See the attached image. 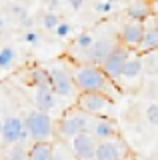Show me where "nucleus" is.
<instances>
[{"instance_id":"f257e3e1","label":"nucleus","mask_w":158,"mask_h":160,"mask_svg":"<svg viewBox=\"0 0 158 160\" xmlns=\"http://www.w3.org/2000/svg\"><path fill=\"white\" fill-rule=\"evenodd\" d=\"M72 80L78 92H100L110 98H118L122 90L98 64L90 62H76L72 68Z\"/></svg>"},{"instance_id":"f03ea898","label":"nucleus","mask_w":158,"mask_h":160,"mask_svg":"<svg viewBox=\"0 0 158 160\" xmlns=\"http://www.w3.org/2000/svg\"><path fill=\"white\" fill-rule=\"evenodd\" d=\"M24 126L28 128L30 134V142H52L56 140V132H54V120L50 112L34 108L24 116Z\"/></svg>"},{"instance_id":"7ed1b4c3","label":"nucleus","mask_w":158,"mask_h":160,"mask_svg":"<svg viewBox=\"0 0 158 160\" xmlns=\"http://www.w3.org/2000/svg\"><path fill=\"white\" fill-rule=\"evenodd\" d=\"M74 106L88 116H112L116 112V100L100 92H78Z\"/></svg>"},{"instance_id":"20e7f679","label":"nucleus","mask_w":158,"mask_h":160,"mask_svg":"<svg viewBox=\"0 0 158 160\" xmlns=\"http://www.w3.org/2000/svg\"><path fill=\"white\" fill-rule=\"evenodd\" d=\"M88 114L82 112V110H78L76 106L66 110V112L60 116L58 122H54V132H56V138L60 140H66V142H70V140L76 136V134L84 132L86 126H88Z\"/></svg>"},{"instance_id":"39448f33","label":"nucleus","mask_w":158,"mask_h":160,"mask_svg":"<svg viewBox=\"0 0 158 160\" xmlns=\"http://www.w3.org/2000/svg\"><path fill=\"white\" fill-rule=\"evenodd\" d=\"M48 86L54 90L58 98H72L78 92L72 80V68H68L62 60L48 66Z\"/></svg>"},{"instance_id":"423d86ee","label":"nucleus","mask_w":158,"mask_h":160,"mask_svg":"<svg viewBox=\"0 0 158 160\" xmlns=\"http://www.w3.org/2000/svg\"><path fill=\"white\" fill-rule=\"evenodd\" d=\"M120 40H118V32H110V34H100V36H94V44L90 46V50L86 52L84 62L90 64H100L108 54L114 50Z\"/></svg>"},{"instance_id":"0eeeda50","label":"nucleus","mask_w":158,"mask_h":160,"mask_svg":"<svg viewBox=\"0 0 158 160\" xmlns=\"http://www.w3.org/2000/svg\"><path fill=\"white\" fill-rule=\"evenodd\" d=\"M130 152L128 144L124 142L122 136H116V138H110V140H100L96 146V154H94V160H122L126 158Z\"/></svg>"},{"instance_id":"6e6552de","label":"nucleus","mask_w":158,"mask_h":160,"mask_svg":"<svg viewBox=\"0 0 158 160\" xmlns=\"http://www.w3.org/2000/svg\"><path fill=\"white\" fill-rule=\"evenodd\" d=\"M130 52H132L130 48H126V46H122V44H118V46L112 50V52L108 54V56L102 60L98 66L104 70V72H106L112 80H114V82H118V78H120L122 70H124V64H126L128 56H130Z\"/></svg>"},{"instance_id":"1a4fd4ad","label":"nucleus","mask_w":158,"mask_h":160,"mask_svg":"<svg viewBox=\"0 0 158 160\" xmlns=\"http://www.w3.org/2000/svg\"><path fill=\"white\" fill-rule=\"evenodd\" d=\"M142 74H144V70H142V58L136 50H132L128 60H126V64H124V70H122L120 78H118V82H116L118 88L126 90L130 86H136V84L140 82Z\"/></svg>"},{"instance_id":"9d476101","label":"nucleus","mask_w":158,"mask_h":160,"mask_svg":"<svg viewBox=\"0 0 158 160\" xmlns=\"http://www.w3.org/2000/svg\"><path fill=\"white\" fill-rule=\"evenodd\" d=\"M86 130L98 140V142H100V140H110V138L120 136L118 124L114 122L112 116H90L88 118Z\"/></svg>"},{"instance_id":"9b49d317","label":"nucleus","mask_w":158,"mask_h":160,"mask_svg":"<svg viewBox=\"0 0 158 160\" xmlns=\"http://www.w3.org/2000/svg\"><path fill=\"white\" fill-rule=\"evenodd\" d=\"M96 146H98V140L92 136L88 130L76 134V136L70 140V148H72L76 160H94Z\"/></svg>"},{"instance_id":"f8f14e48","label":"nucleus","mask_w":158,"mask_h":160,"mask_svg":"<svg viewBox=\"0 0 158 160\" xmlns=\"http://www.w3.org/2000/svg\"><path fill=\"white\" fill-rule=\"evenodd\" d=\"M24 118L18 114H10L2 120V130H0V138H2L4 146H10L22 140V132H24Z\"/></svg>"},{"instance_id":"ddd939ff","label":"nucleus","mask_w":158,"mask_h":160,"mask_svg":"<svg viewBox=\"0 0 158 160\" xmlns=\"http://www.w3.org/2000/svg\"><path fill=\"white\" fill-rule=\"evenodd\" d=\"M142 32H144V24H142L140 20H126L124 26L118 32V40H120L122 46H126L130 50H136L138 44H140V40H142Z\"/></svg>"},{"instance_id":"4468645a","label":"nucleus","mask_w":158,"mask_h":160,"mask_svg":"<svg viewBox=\"0 0 158 160\" xmlns=\"http://www.w3.org/2000/svg\"><path fill=\"white\" fill-rule=\"evenodd\" d=\"M144 24V32H142V40L138 44L136 52L138 54H144V52H150V50H156L158 48V24H156V16H148L146 20H142Z\"/></svg>"},{"instance_id":"2eb2a0df","label":"nucleus","mask_w":158,"mask_h":160,"mask_svg":"<svg viewBox=\"0 0 158 160\" xmlns=\"http://www.w3.org/2000/svg\"><path fill=\"white\" fill-rule=\"evenodd\" d=\"M34 104H36L38 110L50 112V110H54L58 106V96L54 94V90L48 84H42V86L34 88Z\"/></svg>"},{"instance_id":"dca6fc26","label":"nucleus","mask_w":158,"mask_h":160,"mask_svg":"<svg viewBox=\"0 0 158 160\" xmlns=\"http://www.w3.org/2000/svg\"><path fill=\"white\" fill-rule=\"evenodd\" d=\"M152 2L150 0H134L130 6L126 8V16L128 20H146L148 16H152Z\"/></svg>"},{"instance_id":"f3484780","label":"nucleus","mask_w":158,"mask_h":160,"mask_svg":"<svg viewBox=\"0 0 158 160\" xmlns=\"http://www.w3.org/2000/svg\"><path fill=\"white\" fill-rule=\"evenodd\" d=\"M50 160H76L72 148H70V142L66 140H52L50 142Z\"/></svg>"},{"instance_id":"a211bd4d","label":"nucleus","mask_w":158,"mask_h":160,"mask_svg":"<svg viewBox=\"0 0 158 160\" xmlns=\"http://www.w3.org/2000/svg\"><path fill=\"white\" fill-rule=\"evenodd\" d=\"M94 32H90V30H84V32H80L74 40V50H76L78 54V62H84V56L86 52L90 50V46L94 44Z\"/></svg>"},{"instance_id":"6ab92c4d","label":"nucleus","mask_w":158,"mask_h":160,"mask_svg":"<svg viewBox=\"0 0 158 160\" xmlns=\"http://www.w3.org/2000/svg\"><path fill=\"white\" fill-rule=\"evenodd\" d=\"M26 84L30 86H42V84H48V70L42 68V66H30L26 70Z\"/></svg>"},{"instance_id":"aec40b11","label":"nucleus","mask_w":158,"mask_h":160,"mask_svg":"<svg viewBox=\"0 0 158 160\" xmlns=\"http://www.w3.org/2000/svg\"><path fill=\"white\" fill-rule=\"evenodd\" d=\"M2 160H28V144L16 142L10 146H4Z\"/></svg>"},{"instance_id":"412c9836","label":"nucleus","mask_w":158,"mask_h":160,"mask_svg":"<svg viewBox=\"0 0 158 160\" xmlns=\"http://www.w3.org/2000/svg\"><path fill=\"white\" fill-rule=\"evenodd\" d=\"M140 58H142V70H144V74L158 76V48L140 54Z\"/></svg>"},{"instance_id":"4be33fe9","label":"nucleus","mask_w":158,"mask_h":160,"mask_svg":"<svg viewBox=\"0 0 158 160\" xmlns=\"http://www.w3.org/2000/svg\"><path fill=\"white\" fill-rule=\"evenodd\" d=\"M18 62V52L14 46L0 48V70H12Z\"/></svg>"},{"instance_id":"5701e85b","label":"nucleus","mask_w":158,"mask_h":160,"mask_svg":"<svg viewBox=\"0 0 158 160\" xmlns=\"http://www.w3.org/2000/svg\"><path fill=\"white\" fill-rule=\"evenodd\" d=\"M28 160H50V142H32L28 146Z\"/></svg>"},{"instance_id":"b1692460","label":"nucleus","mask_w":158,"mask_h":160,"mask_svg":"<svg viewBox=\"0 0 158 160\" xmlns=\"http://www.w3.org/2000/svg\"><path fill=\"white\" fill-rule=\"evenodd\" d=\"M60 14H56V12H52V10H48V12H44L42 14V18H40V24H42V28L44 30H54L60 24Z\"/></svg>"},{"instance_id":"393cba45","label":"nucleus","mask_w":158,"mask_h":160,"mask_svg":"<svg viewBox=\"0 0 158 160\" xmlns=\"http://www.w3.org/2000/svg\"><path fill=\"white\" fill-rule=\"evenodd\" d=\"M70 32H72V24L66 22V20H60V24L54 28V34H56L58 38H68Z\"/></svg>"},{"instance_id":"a878e982","label":"nucleus","mask_w":158,"mask_h":160,"mask_svg":"<svg viewBox=\"0 0 158 160\" xmlns=\"http://www.w3.org/2000/svg\"><path fill=\"white\" fill-rule=\"evenodd\" d=\"M146 118H148V122L150 124H158V104L156 102H152V104H148L146 106Z\"/></svg>"},{"instance_id":"bb28decb","label":"nucleus","mask_w":158,"mask_h":160,"mask_svg":"<svg viewBox=\"0 0 158 160\" xmlns=\"http://www.w3.org/2000/svg\"><path fill=\"white\" fill-rule=\"evenodd\" d=\"M94 10L98 14H106L112 10V0H96L94 2Z\"/></svg>"},{"instance_id":"cd10ccee","label":"nucleus","mask_w":158,"mask_h":160,"mask_svg":"<svg viewBox=\"0 0 158 160\" xmlns=\"http://www.w3.org/2000/svg\"><path fill=\"white\" fill-rule=\"evenodd\" d=\"M38 40H40V34L36 32V30H26L24 32V42L26 44H38Z\"/></svg>"},{"instance_id":"c85d7f7f","label":"nucleus","mask_w":158,"mask_h":160,"mask_svg":"<svg viewBox=\"0 0 158 160\" xmlns=\"http://www.w3.org/2000/svg\"><path fill=\"white\" fill-rule=\"evenodd\" d=\"M68 4H70L72 10H80L82 4H84V0H68Z\"/></svg>"},{"instance_id":"c756f323","label":"nucleus","mask_w":158,"mask_h":160,"mask_svg":"<svg viewBox=\"0 0 158 160\" xmlns=\"http://www.w3.org/2000/svg\"><path fill=\"white\" fill-rule=\"evenodd\" d=\"M122 160H136V158H134V154H128V156H126V158H122Z\"/></svg>"},{"instance_id":"7c9ffc66","label":"nucleus","mask_w":158,"mask_h":160,"mask_svg":"<svg viewBox=\"0 0 158 160\" xmlns=\"http://www.w3.org/2000/svg\"><path fill=\"white\" fill-rule=\"evenodd\" d=\"M2 26H4V16L0 14V28H2Z\"/></svg>"},{"instance_id":"2f4dec72","label":"nucleus","mask_w":158,"mask_h":160,"mask_svg":"<svg viewBox=\"0 0 158 160\" xmlns=\"http://www.w3.org/2000/svg\"><path fill=\"white\" fill-rule=\"evenodd\" d=\"M2 120H4V118H2V116H0V130H2Z\"/></svg>"},{"instance_id":"473e14b6","label":"nucleus","mask_w":158,"mask_h":160,"mask_svg":"<svg viewBox=\"0 0 158 160\" xmlns=\"http://www.w3.org/2000/svg\"><path fill=\"white\" fill-rule=\"evenodd\" d=\"M154 16H156V14H154ZM156 24H158V16H156Z\"/></svg>"},{"instance_id":"72a5a7b5","label":"nucleus","mask_w":158,"mask_h":160,"mask_svg":"<svg viewBox=\"0 0 158 160\" xmlns=\"http://www.w3.org/2000/svg\"><path fill=\"white\" fill-rule=\"evenodd\" d=\"M136 160H142V158H136Z\"/></svg>"}]
</instances>
